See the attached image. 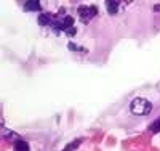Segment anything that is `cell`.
Returning <instances> with one entry per match:
<instances>
[{
	"label": "cell",
	"mask_w": 160,
	"mask_h": 151,
	"mask_svg": "<svg viewBox=\"0 0 160 151\" xmlns=\"http://www.w3.org/2000/svg\"><path fill=\"white\" fill-rule=\"evenodd\" d=\"M130 109L136 116H148L152 111V105L146 98H133L130 101Z\"/></svg>",
	"instance_id": "6da1fadb"
},
{
	"label": "cell",
	"mask_w": 160,
	"mask_h": 151,
	"mask_svg": "<svg viewBox=\"0 0 160 151\" xmlns=\"http://www.w3.org/2000/svg\"><path fill=\"white\" fill-rule=\"evenodd\" d=\"M98 15V7L95 5H83V7H78V16L80 19H82L83 23H88L93 16Z\"/></svg>",
	"instance_id": "7a4b0ae2"
},
{
	"label": "cell",
	"mask_w": 160,
	"mask_h": 151,
	"mask_svg": "<svg viewBox=\"0 0 160 151\" xmlns=\"http://www.w3.org/2000/svg\"><path fill=\"white\" fill-rule=\"evenodd\" d=\"M61 26H62V31H66L69 35H74L75 34V29H74V19L71 16H64L61 19Z\"/></svg>",
	"instance_id": "3957f363"
},
{
	"label": "cell",
	"mask_w": 160,
	"mask_h": 151,
	"mask_svg": "<svg viewBox=\"0 0 160 151\" xmlns=\"http://www.w3.org/2000/svg\"><path fill=\"white\" fill-rule=\"evenodd\" d=\"M24 10L26 11H40L42 10V5H40V2H37V0H28V2L24 3Z\"/></svg>",
	"instance_id": "277c9868"
},
{
	"label": "cell",
	"mask_w": 160,
	"mask_h": 151,
	"mask_svg": "<svg viewBox=\"0 0 160 151\" xmlns=\"http://www.w3.org/2000/svg\"><path fill=\"white\" fill-rule=\"evenodd\" d=\"M53 21H55V19H53L51 13H43V15L38 16V24H40V26H51Z\"/></svg>",
	"instance_id": "5b68a950"
},
{
	"label": "cell",
	"mask_w": 160,
	"mask_h": 151,
	"mask_svg": "<svg viewBox=\"0 0 160 151\" xmlns=\"http://www.w3.org/2000/svg\"><path fill=\"white\" fill-rule=\"evenodd\" d=\"M118 2L117 0H108V2H106V8H108V11L111 13V15H115V13L118 11Z\"/></svg>",
	"instance_id": "8992f818"
},
{
	"label": "cell",
	"mask_w": 160,
	"mask_h": 151,
	"mask_svg": "<svg viewBox=\"0 0 160 151\" xmlns=\"http://www.w3.org/2000/svg\"><path fill=\"white\" fill-rule=\"evenodd\" d=\"M15 151H29V145L24 140H16L15 142Z\"/></svg>",
	"instance_id": "52a82bcc"
},
{
	"label": "cell",
	"mask_w": 160,
	"mask_h": 151,
	"mask_svg": "<svg viewBox=\"0 0 160 151\" xmlns=\"http://www.w3.org/2000/svg\"><path fill=\"white\" fill-rule=\"evenodd\" d=\"M149 130H151L152 133L160 132V119H157V121H154V122H152V124L149 126Z\"/></svg>",
	"instance_id": "ba28073f"
},
{
	"label": "cell",
	"mask_w": 160,
	"mask_h": 151,
	"mask_svg": "<svg viewBox=\"0 0 160 151\" xmlns=\"http://www.w3.org/2000/svg\"><path fill=\"white\" fill-rule=\"evenodd\" d=\"M80 142H82L80 138H78V140H75V142H72V145H68V146H66V148H64L62 151H72V149H75V148H77V146L80 145Z\"/></svg>",
	"instance_id": "9c48e42d"
}]
</instances>
